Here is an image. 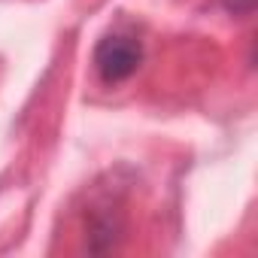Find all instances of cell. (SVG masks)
Masks as SVG:
<instances>
[{
  "label": "cell",
  "instance_id": "6da1fadb",
  "mask_svg": "<svg viewBox=\"0 0 258 258\" xmlns=\"http://www.w3.org/2000/svg\"><path fill=\"white\" fill-rule=\"evenodd\" d=\"M143 64V46L140 40L127 34H109L94 49V70L106 85L127 82Z\"/></svg>",
  "mask_w": 258,
  "mask_h": 258
},
{
  "label": "cell",
  "instance_id": "7a4b0ae2",
  "mask_svg": "<svg viewBox=\"0 0 258 258\" xmlns=\"http://www.w3.org/2000/svg\"><path fill=\"white\" fill-rule=\"evenodd\" d=\"M219 4H222L231 16H252L258 0H219Z\"/></svg>",
  "mask_w": 258,
  "mask_h": 258
}]
</instances>
